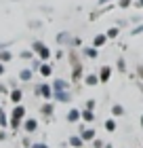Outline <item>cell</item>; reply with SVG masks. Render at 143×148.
I'll list each match as a JSON object with an SVG mask.
<instances>
[{"label": "cell", "mask_w": 143, "mask_h": 148, "mask_svg": "<svg viewBox=\"0 0 143 148\" xmlns=\"http://www.w3.org/2000/svg\"><path fill=\"white\" fill-rule=\"evenodd\" d=\"M139 72H141V76H143V68H139Z\"/></svg>", "instance_id": "27"}, {"label": "cell", "mask_w": 143, "mask_h": 148, "mask_svg": "<svg viewBox=\"0 0 143 148\" xmlns=\"http://www.w3.org/2000/svg\"><path fill=\"white\" fill-rule=\"evenodd\" d=\"M40 93L49 99V97H51V87H49V85H42V87H40Z\"/></svg>", "instance_id": "9"}, {"label": "cell", "mask_w": 143, "mask_h": 148, "mask_svg": "<svg viewBox=\"0 0 143 148\" xmlns=\"http://www.w3.org/2000/svg\"><path fill=\"white\" fill-rule=\"evenodd\" d=\"M59 102H70V93L67 91H57V95H55Z\"/></svg>", "instance_id": "3"}, {"label": "cell", "mask_w": 143, "mask_h": 148, "mask_svg": "<svg viewBox=\"0 0 143 148\" xmlns=\"http://www.w3.org/2000/svg\"><path fill=\"white\" fill-rule=\"evenodd\" d=\"M21 78H23V80H30V78H32V72H30V70H23V72H21Z\"/></svg>", "instance_id": "16"}, {"label": "cell", "mask_w": 143, "mask_h": 148, "mask_svg": "<svg viewBox=\"0 0 143 148\" xmlns=\"http://www.w3.org/2000/svg\"><path fill=\"white\" fill-rule=\"evenodd\" d=\"M34 49H36V51H38L42 57H49V49H46V47H42L40 42H36V45H34Z\"/></svg>", "instance_id": "2"}, {"label": "cell", "mask_w": 143, "mask_h": 148, "mask_svg": "<svg viewBox=\"0 0 143 148\" xmlns=\"http://www.w3.org/2000/svg\"><path fill=\"white\" fill-rule=\"evenodd\" d=\"M112 112L116 114V116H120V114H124V108H122V106H114V108H112Z\"/></svg>", "instance_id": "13"}, {"label": "cell", "mask_w": 143, "mask_h": 148, "mask_svg": "<svg viewBox=\"0 0 143 148\" xmlns=\"http://www.w3.org/2000/svg\"><path fill=\"white\" fill-rule=\"evenodd\" d=\"M11 99H13L15 104H17V102H21V91H13V93H11Z\"/></svg>", "instance_id": "10"}, {"label": "cell", "mask_w": 143, "mask_h": 148, "mask_svg": "<svg viewBox=\"0 0 143 148\" xmlns=\"http://www.w3.org/2000/svg\"><path fill=\"white\" fill-rule=\"evenodd\" d=\"M36 121L34 119H30V121H25V131H36Z\"/></svg>", "instance_id": "4"}, {"label": "cell", "mask_w": 143, "mask_h": 148, "mask_svg": "<svg viewBox=\"0 0 143 148\" xmlns=\"http://www.w3.org/2000/svg\"><path fill=\"white\" fill-rule=\"evenodd\" d=\"M139 6H143V0H139Z\"/></svg>", "instance_id": "26"}, {"label": "cell", "mask_w": 143, "mask_h": 148, "mask_svg": "<svg viewBox=\"0 0 143 148\" xmlns=\"http://www.w3.org/2000/svg\"><path fill=\"white\" fill-rule=\"evenodd\" d=\"M70 144H72L74 148H80V146H82V138L74 136V138H70Z\"/></svg>", "instance_id": "7"}, {"label": "cell", "mask_w": 143, "mask_h": 148, "mask_svg": "<svg viewBox=\"0 0 143 148\" xmlns=\"http://www.w3.org/2000/svg\"><path fill=\"white\" fill-rule=\"evenodd\" d=\"M105 129H107V131H114V129H116V121H112V119L105 121Z\"/></svg>", "instance_id": "11"}, {"label": "cell", "mask_w": 143, "mask_h": 148, "mask_svg": "<svg viewBox=\"0 0 143 148\" xmlns=\"http://www.w3.org/2000/svg\"><path fill=\"white\" fill-rule=\"evenodd\" d=\"M120 4H122V6H128V4H131V0H122Z\"/></svg>", "instance_id": "23"}, {"label": "cell", "mask_w": 143, "mask_h": 148, "mask_svg": "<svg viewBox=\"0 0 143 148\" xmlns=\"http://www.w3.org/2000/svg\"><path fill=\"white\" fill-rule=\"evenodd\" d=\"M2 72H4V68H2V66H0V74H2Z\"/></svg>", "instance_id": "25"}, {"label": "cell", "mask_w": 143, "mask_h": 148, "mask_svg": "<svg viewBox=\"0 0 143 148\" xmlns=\"http://www.w3.org/2000/svg\"><path fill=\"white\" fill-rule=\"evenodd\" d=\"M110 72H112V70H110V68H107V66H105V68L101 70V76H99V80H103V83H105V80L110 78Z\"/></svg>", "instance_id": "8"}, {"label": "cell", "mask_w": 143, "mask_h": 148, "mask_svg": "<svg viewBox=\"0 0 143 148\" xmlns=\"http://www.w3.org/2000/svg\"><path fill=\"white\" fill-rule=\"evenodd\" d=\"M82 119H84V121H93V119H95V114H93L91 110H84V112H82Z\"/></svg>", "instance_id": "12"}, {"label": "cell", "mask_w": 143, "mask_h": 148, "mask_svg": "<svg viewBox=\"0 0 143 148\" xmlns=\"http://www.w3.org/2000/svg\"><path fill=\"white\" fill-rule=\"evenodd\" d=\"M42 112H44V114H51V112H53V106H44Z\"/></svg>", "instance_id": "19"}, {"label": "cell", "mask_w": 143, "mask_h": 148, "mask_svg": "<svg viewBox=\"0 0 143 148\" xmlns=\"http://www.w3.org/2000/svg\"><path fill=\"white\" fill-rule=\"evenodd\" d=\"M0 125H2V127L6 125V119H4V114H2V110H0Z\"/></svg>", "instance_id": "20"}, {"label": "cell", "mask_w": 143, "mask_h": 148, "mask_svg": "<svg viewBox=\"0 0 143 148\" xmlns=\"http://www.w3.org/2000/svg\"><path fill=\"white\" fill-rule=\"evenodd\" d=\"M65 87H67V85L63 83V80H57V83H55V89H57V91H63Z\"/></svg>", "instance_id": "15"}, {"label": "cell", "mask_w": 143, "mask_h": 148, "mask_svg": "<svg viewBox=\"0 0 143 148\" xmlns=\"http://www.w3.org/2000/svg\"><path fill=\"white\" fill-rule=\"evenodd\" d=\"M141 127H143V116H141Z\"/></svg>", "instance_id": "29"}, {"label": "cell", "mask_w": 143, "mask_h": 148, "mask_svg": "<svg viewBox=\"0 0 143 148\" xmlns=\"http://www.w3.org/2000/svg\"><path fill=\"white\" fill-rule=\"evenodd\" d=\"M139 32H143V25H141V28H137V30H133V34H139Z\"/></svg>", "instance_id": "24"}, {"label": "cell", "mask_w": 143, "mask_h": 148, "mask_svg": "<svg viewBox=\"0 0 143 148\" xmlns=\"http://www.w3.org/2000/svg\"><path fill=\"white\" fill-rule=\"evenodd\" d=\"M97 80H99L97 76H88V78H86V83H88V85H97Z\"/></svg>", "instance_id": "18"}, {"label": "cell", "mask_w": 143, "mask_h": 148, "mask_svg": "<svg viewBox=\"0 0 143 148\" xmlns=\"http://www.w3.org/2000/svg\"><path fill=\"white\" fill-rule=\"evenodd\" d=\"M99 2H101V4H103V2H107V0H99Z\"/></svg>", "instance_id": "28"}, {"label": "cell", "mask_w": 143, "mask_h": 148, "mask_svg": "<svg viewBox=\"0 0 143 148\" xmlns=\"http://www.w3.org/2000/svg\"><path fill=\"white\" fill-rule=\"evenodd\" d=\"M80 138H82V142H84V140H93V138H95V131H93V129H84Z\"/></svg>", "instance_id": "5"}, {"label": "cell", "mask_w": 143, "mask_h": 148, "mask_svg": "<svg viewBox=\"0 0 143 148\" xmlns=\"http://www.w3.org/2000/svg\"><path fill=\"white\" fill-rule=\"evenodd\" d=\"M116 34H118V30H116V28H114V30H110V32H107V36H110V38H114Z\"/></svg>", "instance_id": "21"}, {"label": "cell", "mask_w": 143, "mask_h": 148, "mask_svg": "<svg viewBox=\"0 0 143 148\" xmlns=\"http://www.w3.org/2000/svg\"><path fill=\"white\" fill-rule=\"evenodd\" d=\"M80 119V112L78 110H70V114H67V121L70 123H74V121H78Z\"/></svg>", "instance_id": "6"}, {"label": "cell", "mask_w": 143, "mask_h": 148, "mask_svg": "<svg viewBox=\"0 0 143 148\" xmlns=\"http://www.w3.org/2000/svg\"><path fill=\"white\" fill-rule=\"evenodd\" d=\"M105 42V36L103 34H101V36H97V38H95V47H101V45H103Z\"/></svg>", "instance_id": "14"}, {"label": "cell", "mask_w": 143, "mask_h": 148, "mask_svg": "<svg viewBox=\"0 0 143 148\" xmlns=\"http://www.w3.org/2000/svg\"><path fill=\"white\" fill-rule=\"evenodd\" d=\"M23 114H25L23 106H17V108L13 110V119H11V125H13V129H15V127H19V121L23 119Z\"/></svg>", "instance_id": "1"}, {"label": "cell", "mask_w": 143, "mask_h": 148, "mask_svg": "<svg viewBox=\"0 0 143 148\" xmlns=\"http://www.w3.org/2000/svg\"><path fill=\"white\" fill-rule=\"evenodd\" d=\"M32 148H49V146H46V144H34Z\"/></svg>", "instance_id": "22"}, {"label": "cell", "mask_w": 143, "mask_h": 148, "mask_svg": "<svg viewBox=\"0 0 143 148\" xmlns=\"http://www.w3.org/2000/svg\"><path fill=\"white\" fill-rule=\"evenodd\" d=\"M40 72H42L44 76H49V74H51V66H42V68H40Z\"/></svg>", "instance_id": "17"}]
</instances>
